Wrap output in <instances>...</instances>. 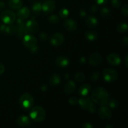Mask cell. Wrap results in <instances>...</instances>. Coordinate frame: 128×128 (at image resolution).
Segmentation results:
<instances>
[{"mask_svg":"<svg viewBox=\"0 0 128 128\" xmlns=\"http://www.w3.org/2000/svg\"><path fill=\"white\" fill-rule=\"evenodd\" d=\"M91 99L93 102L100 106H106L110 100V96L108 92L104 88L97 87L92 91Z\"/></svg>","mask_w":128,"mask_h":128,"instance_id":"1","label":"cell"},{"mask_svg":"<svg viewBox=\"0 0 128 128\" xmlns=\"http://www.w3.org/2000/svg\"><path fill=\"white\" fill-rule=\"evenodd\" d=\"M30 116L34 121L36 122H42L46 118V113L45 110L41 106H34L31 109Z\"/></svg>","mask_w":128,"mask_h":128,"instance_id":"2","label":"cell"},{"mask_svg":"<svg viewBox=\"0 0 128 128\" xmlns=\"http://www.w3.org/2000/svg\"><path fill=\"white\" fill-rule=\"evenodd\" d=\"M34 98L30 93L23 94L22 96L20 97L19 102L21 105V107L25 110H29L33 106L34 104Z\"/></svg>","mask_w":128,"mask_h":128,"instance_id":"3","label":"cell"},{"mask_svg":"<svg viewBox=\"0 0 128 128\" xmlns=\"http://www.w3.org/2000/svg\"><path fill=\"white\" fill-rule=\"evenodd\" d=\"M78 104L83 110H87L91 112H94L95 107L92 99L86 96H82L78 100Z\"/></svg>","mask_w":128,"mask_h":128,"instance_id":"4","label":"cell"},{"mask_svg":"<svg viewBox=\"0 0 128 128\" xmlns=\"http://www.w3.org/2000/svg\"><path fill=\"white\" fill-rule=\"evenodd\" d=\"M1 21L6 24H11L16 20V14L10 10H5L0 15Z\"/></svg>","mask_w":128,"mask_h":128,"instance_id":"5","label":"cell"},{"mask_svg":"<svg viewBox=\"0 0 128 128\" xmlns=\"http://www.w3.org/2000/svg\"><path fill=\"white\" fill-rule=\"evenodd\" d=\"M104 80L107 82H112L116 81L118 78L117 71L111 69H106L102 73Z\"/></svg>","mask_w":128,"mask_h":128,"instance_id":"6","label":"cell"},{"mask_svg":"<svg viewBox=\"0 0 128 128\" xmlns=\"http://www.w3.org/2000/svg\"><path fill=\"white\" fill-rule=\"evenodd\" d=\"M22 38L24 45L28 48L31 49L37 46V39L33 35L27 34Z\"/></svg>","mask_w":128,"mask_h":128,"instance_id":"7","label":"cell"},{"mask_svg":"<svg viewBox=\"0 0 128 128\" xmlns=\"http://www.w3.org/2000/svg\"><path fill=\"white\" fill-rule=\"evenodd\" d=\"M64 40V38L62 34L60 32H56L51 36L50 38V42L53 46H58L61 45L63 42Z\"/></svg>","mask_w":128,"mask_h":128,"instance_id":"8","label":"cell"},{"mask_svg":"<svg viewBox=\"0 0 128 128\" xmlns=\"http://www.w3.org/2000/svg\"><path fill=\"white\" fill-rule=\"evenodd\" d=\"M98 115L102 120H110L112 116V112L106 106H101L99 109Z\"/></svg>","mask_w":128,"mask_h":128,"instance_id":"9","label":"cell"},{"mask_svg":"<svg viewBox=\"0 0 128 128\" xmlns=\"http://www.w3.org/2000/svg\"><path fill=\"white\" fill-rule=\"evenodd\" d=\"M42 10L46 13H50L54 11L55 8V2L52 0H46L41 5Z\"/></svg>","mask_w":128,"mask_h":128,"instance_id":"10","label":"cell"},{"mask_svg":"<svg viewBox=\"0 0 128 128\" xmlns=\"http://www.w3.org/2000/svg\"><path fill=\"white\" fill-rule=\"evenodd\" d=\"M26 29L29 32H37L39 30V24L34 19L29 20L25 24Z\"/></svg>","mask_w":128,"mask_h":128,"instance_id":"11","label":"cell"},{"mask_svg":"<svg viewBox=\"0 0 128 128\" xmlns=\"http://www.w3.org/2000/svg\"><path fill=\"white\" fill-rule=\"evenodd\" d=\"M107 61L112 66H118L121 64V60L120 56L116 53H111L108 56Z\"/></svg>","mask_w":128,"mask_h":128,"instance_id":"12","label":"cell"},{"mask_svg":"<svg viewBox=\"0 0 128 128\" xmlns=\"http://www.w3.org/2000/svg\"><path fill=\"white\" fill-rule=\"evenodd\" d=\"M102 61V56L100 53H93L89 58V63L92 66L99 65Z\"/></svg>","mask_w":128,"mask_h":128,"instance_id":"13","label":"cell"},{"mask_svg":"<svg viewBox=\"0 0 128 128\" xmlns=\"http://www.w3.org/2000/svg\"><path fill=\"white\" fill-rule=\"evenodd\" d=\"M63 26L66 30L68 31H75L78 28V24L76 22L71 19H68L64 22Z\"/></svg>","mask_w":128,"mask_h":128,"instance_id":"14","label":"cell"},{"mask_svg":"<svg viewBox=\"0 0 128 128\" xmlns=\"http://www.w3.org/2000/svg\"><path fill=\"white\" fill-rule=\"evenodd\" d=\"M16 122L19 126L21 127H27L30 126L31 124V121L29 118L26 116H20L16 120Z\"/></svg>","mask_w":128,"mask_h":128,"instance_id":"15","label":"cell"},{"mask_svg":"<svg viewBox=\"0 0 128 128\" xmlns=\"http://www.w3.org/2000/svg\"><path fill=\"white\" fill-rule=\"evenodd\" d=\"M30 11L29 10V9L26 7H22L20 8L18 10L17 12V16H18V18L22 19H26L29 16H30Z\"/></svg>","mask_w":128,"mask_h":128,"instance_id":"16","label":"cell"},{"mask_svg":"<svg viewBox=\"0 0 128 128\" xmlns=\"http://www.w3.org/2000/svg\"><path fill=\"white\" fill-rule=\"evenodd\" d=\"M76 89V84L72 81H70L65 84L64 91L66 94H71Z\"/></svg>","mask_w":128,"mask_h":128,"instance_id":"17","label":"cell"},{"mask_svg":"<svg viewBox=\"0 0 128 128\" xmlns=\"http://www.w3.org/2000/svg\"><path fill=\"white\" fill-rule=\"evenodd\" d=\"M91 86L88 84H84L82 85L79 89V94L82 96H86L91 91Z\"/></svg>","mask_w":128,"mask_h":128,"instance_id":"18","label":"cell"},{"mask_svg":"<svg viewBox=\"0 0 128 128\" xmlns=\"http://www.w3.org/2000/svg\"><path fill=\"white\" fill-rule=\"evenodd\" d=\"M86 23L87 26H88L89 27L93 28L97 26L98 24V20L95 17L90 16L88 17V18L86 19Z\"/></svg>","mask_w":128,"mask_h":128,"instance_id":"19","label":"cell"},{"mask_svg":"<svg viewBox=\"0 0 128 128\" xmlns=\"http://www.w3.org/2000/svg\"><path fill=\"white\" fill-rule=\"evenodd\" d=\"M56 62L57 65L62 68H65L68 66L69 64V60L68 59L66 58V57L64 56H60L58 57L56 60Z\"/></svg>","mask_w":128,"mask_h":128,"instance_id":"20","label":"cell"},{"mask_svg":"<svg viewBox=\"0 0 128 128\" xmlns=\"http://www.w3.org/2000/svg\"><path fill=\"white\" fill-rule=\"evenodd\" d=\"M8 4L11 8L14 10H19L22 7V2L21 0H10Z\"/></svg>","mask_w":128,"mask_h":128,"instance_id":"21","label":"cell"},{"mask_svg":"<svg viewBox=\"0 0 128 128\" xmlns=\"http://www.w3.org/2000/svg\"><path fill=\"white\" fill-rule=\"evenodd\" d=\"M50 82L51 85H53V86L60 84V82H61V78H60V76H58L56 74L52 75L51 77L50 78Z\"/></svg>","mask_w":128,"mask_h":128,"instance_id":"22","label":"cell"},{"mask_svg":"<svg viewBox=\"0 0 128 128\" xmlns=\"http://www.w3.org/2000/svg\"><path fill=\"white\" fill-rule=\"evenodd\" d=\"M85 36L86 39L90 41H94L98 38V34L95 31H87L85 34Z\"/></svg>","mask_w":128,"mask_h":128,"instance_id":"23","label":"cell"},{"mask_svg":"<svg viewBox=\"0 0 128 128\" xmlns=\"http://www.w3.org/2000/svg\"><path fill=\"white\" fill-rule=\"evenodd\" d=\"M17 31V28L14 26H12L11 24H9V26H6L4 30V32L9 34H13L16 33Z\"/></svg>","mask_w":128,"mask_h":128,"instance_id":"24","label":"cell"},{"mask_svg":"<svg viewBox=\"0 0 128 128\" xmlns=\"http://www.w3.org/2000/svg\"><path fill=\"white\" fill-rule=\"evenodd\" d=\"M16 32H18V34L20 38H23L25 35L28 34L29 32L24 25V26H21V27H17Z\"/></svg>","mask_w":128,"mask_h":128,"instance_id":"25","label":"cell"},{"mask_svg":"<svg viewBox=\"0 0 128 128\" xmlns=\"http://www.w3.org/2000/svg\"><path fill=\"white\" fill-rule=\"evenodd\" d=\"M101 14L104 18L109 19L111 16V12L108 8L104 7L101 10Z\"/></svg>","mask_w":128,"mask_h":128,"instance_id":"26","label":"cell"},{"mask_svg":"<svg viewBox=\"0 0 128 128\" xmlns=\"http://www.w3.org/2000/svg\"><path fill=\"white\" fill-rule=\"evenodd\" d=\"M128 26L127 23L126 22H121V23L119 24L118 26L117 27V30L120 33H122V32H125L128 31Z\"/></svg>","mask_w":128,"mask_h":128,"instance_id":"27","label":"cell"},{"mask_svg":"<svg viewBox=\"0 0 128 128\" xmlns=\"http://www.w3.org/2000/svg\"><path fill=\"white\" fill-rule=\"evenodd\" d=\"M41 4L40 2H36L32 4V10L35 12V13H39L41 12L42 10L41 8Z\"/></svg>","mask_w":128,"mask_h":128,"instance_id":"28","label":"cell"},{"mask_svg":"<svg viewBox=\"0 0 128 128\" xmlns=\"http://www.w3.org/2000/svg\"><path fill=\"white\" fill-rule=\"evenodd\" d=\"M74 80L78 82H82L85 80V75L82 72H77L74 75Z\"/></svg>","mask_w":128,"mask_h":128,"instance_id":"29","label":"cell"},{"mask_svg":"<svg viewBox=\"0 0 128 128\" xmlns=\"http://www.w3.org/2000/svg\"><path fill=\"white\" fill-rule=\"evenodd\" d=\"M118 102L114 99L109 100L108 103V105H109V106L112 109L117 108L118 107Z\"/></svg>","mask_w":128,"mask_h":128,"instance_id":"30","label":"cell"},{"mask_svg":"<svg viewBox=\"0 0 128 128\" xmlns=\"http://www.w3.org/2000/svg\"><path fill=\"white\" fill-rule=\"evenodd\" d=\"M69 12H70L69 10L64 8H62L60 11V16L62 18H66L69 16Z\"/></svg>","mask_w":128,"mask_h":128,"instance_id":"31","label":"cell"},{"mask_svg":"<svg viewBox=\"0 0 128 128\" xmlns=\"http://www.w3.org/2000/svg\"><path fill=\"white\" fill-rule=\"evenodd\" d=\"M48 20L50 22L54 24H56L60 21L59 18L56 15H51L48 18Z\"/></svg>","mask_w":128,"mask_h":128,"instance_id":"32","label":"cell"},{"mask_svg":"<svg viewBox=\"0 0 128 128\" xmlns=\"http://www.w3.org/2000/svg\"><path fill=\"white\" fill-rule=\"evenodd\" d=\"M69 103L72 106H76V105L78 104V100L77 98L76 97H72L68 100Z\"/></svg>","mask_w":128,"mask_h":128,"instance_id":"33","label":"cell"},{"mask_svg":"<svg viewBox=\"0 0 128 128\" xmlns=\"http://www.w3.org/2000/svg\"><path fill=\"white\" fill-rule=\"evenodd\" d=\"M111 5L115 8H118L121 6L120 0H111Z\"/></svg>","mask_w":128,"mask_h":128,"instance_id":"34","label":"cell"},{"mask_svg":"<svg viewBox=\"0 0 128 128\" xmlns=\"http://www.w3.org/2000/svg\"><path fill=\"white\" fill-rule=\"evenodd\" d=\"M99 79V72H92V75L91 76V81H96Z\"/></svg>","mask_w":128,"mask_h":128,"instance_id":"35","label":"cell"},{"mask_svg":"<svg viewBox=\"0 0 128 128\" xmlns=\"http://www.w3.org/2000/svg\"><path fill=\"white\" fill-rule=\"evenodd\" d=\"M121 11H122V14L124 16H127L128 15V6L127 4L124 5L123 7L121 9Z\"/></svg>","mask_w":128,"mask_h":128,"instance_id":"36","label":"cell"},{"mask_svg":"<svg viewBox=\"0 0 128 128\" xmlns=\"http://www.w3.org/2000/svg\"><path fill=\"white\" fill-rule=\"evenodd\" d=\"M16 22H17L18 27H21V26H23L25 25L23 19L20 18H18L17 19V20H16Z\"/></svg>","mask_w":128,"mask_h":128,"instance_id":"37","label":"cell"},{"mask_svg":"<svg viewBox=\"0 0 128 128\" xmlns=\"http://www.w3.org/2000/svg\"><path fill=\"white\" fill-rule=\"evenodd\" d=\"M121 43L124 46H127L128 45V38L127 36H124V37L122 38L121 40Z\"/></svg>","mask_w":128,"mask_h":128,"instance_id":"38","label":"cell"},{"mask_svg":"<svg viewBox=\"0 0 128 128\" xmlns=\"http://www.w3.org/2000/svg\"><path fill=\"white\" fill-rule=\"evenodd\" d=\"M82 127L83 128H92L93 126L90 122H85L82 125Z\"/></svg>","mask_w":128,"mask_h":128,"instance_id":"39","label":"cell"},{"mask_svg":"<svg viewBox=\"0 0 128 128\" xmlns=\"http://www.w3.org/2000/svg\"><path fill=\"white\" fill-rule=\"evenodd\" d=\"M96 2H97L98 4L100 5H102V4H104L107 2L108 0H95Z\"/></svg>","mask_w":128,"mask_h":128,"instance_id":"40","label":"cell"},{"mask_svg":"<svg viewBox=\"0 0 128 128\" xmlns=\"http://www.w3.org/2000/svg\"><path fill=\"white\" fill-rule=\"evenodd\" d=\"M4 72V66L2 63L0 62V75L2 74Z\"/></svg>","mask_w":128,"mask_h":128,"instance_id":"41","label":"cell"},{"mask_svg":"<svg viewBox=\"0 0 128 128\" xmlns=\"http://www.w3.org/2000/svg\"><path fill=\"white\" fill-rule=\"evenodd\" d=\"M40 38H41L42 40H46V38H47V35L46 34V33H44V32H41V34H40Z\"/></svg>","mask_w":128,"mask_h":128,"instance_id":"42","label":"cell"},{"mask_svg":"<svg viewBox=\"0 0 128 128\" xmlns=\"http://www.w3.org/2000/svg\"><path fill=\"white\" fill-rule=\"evenodd\" d=\"M5 7H6V5H5L4 2L0 1V10H3L4 8H5Z\"/></svg>","mask_w":128,"mask_h":128,"instance_id":"43","label":"cell"},{"mask_svg":"<svg viewBox=\"0 0 128 128\" xmlns=\"http://www.w3.org/2000/svg\"><path fill=\"white\" fill-rule=\"evenodd\" d=\"M80 16H81V17H84V16L86 15V12L84 11V10H82V11H80Z\"/></svg>","mask_w":128,"mask_h":128,"instance_id":"44","label":"cell"},{"mask_svg":"<svg viewBox=\"0 0 128 128\" xmlns=\"http://www.w3.org/2000/svg\"><path fill=\"white\" fill-rule=\"evenodd\" d=\"M80 62L82 64H84L86 62V59L84 58H80Z\"/></svg>","mask_w":128,"mask_h":128,"instance_id":"45","label":"cell"},{"mask_svg":"<svg viewBox=\"0 0 128 128\" xmlns=\"http://www.w3.org/2000/svg\"><path fill=\"white\" fill-rule=\"evenodd\" d=\"M128 56H126V58H125V64H126V67H128Z\"/></svg>","mask_w":128,"mask_h":128,"instance_id":"46","label":"cell"},{"mask_svg":"<svg viewBox=\"0 0 128 128\" xmlns=\"http://www.w3.org/2000/svg\"><path fill=\"white\" fill-rule=\"evenodd\" d=\"M91 10H92V11H93L94 12V11H95L96 10H97V7H96V6H92V7L91 8Z\"/></svg>","mask_w":128,"mask_h":128,"instance_id":"47","label":"cell"}]
</instances>
